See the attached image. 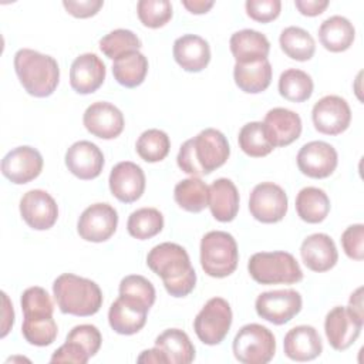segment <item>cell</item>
I'll return each mask as SVG.
<instances>
[{
	"instance_id": "obj_1",
	"label": "cell",
	"mask_w": 364,
	"mask_h": 364,
	"mask_svg": "<svg viewBox=\"0 0 364 364\" xmlns=\"http://www.w3.org/2000/svg\"><path fill=\"white\" fill-rule=\"evenodd\" d=\"M148 267L158 274L166 291L173 297H185L196 283V273L188 252L178 243H159L146 256Z\"/></svg>"
},
{
	"instance_id": "obj_2",
	"label": "cell",
	"mask_w": 364,
	"mask_h": 364,
	"mask_svg": "<svg viewBox=\"0 0 364 364\" xmlns=\"http://www.w3.org/2000/svg\"><path fill=\"white\" fill-rule=\"evenodd\" d=\"M229 155L230 146L226 136L215 128H206L182 144L176 162L185 173L199 178L220 168Z\"/></svg>"
},
{
	"instance_id": "obj_3",
	"label": "cell",
	"mask_w": 364,
	"mask_h": 364,
	"mask_svg": "<svg viewBox=\"0 0 364 364\" xmlns=\"http://www.w3.org/2000/svg\"><path fill=\"white\" fill-rule=\"evenodd\" d=\"M14 70L23 88L37 98L51 95L60 81L57 61L31 48H20L14 54Z\"/></svg>"
},
{
	"instance_id": "obj_4",
	"label": "cell",
	"mask_w": 364,
	"mask_h": 364,
	"mask_svg": "<svg viewBox=\"0 0 364 364\" xmlns=\"http://www.w3.org/2000/svg\"><path fill=\"white\" fill-rule=\"evenodd\" d=\"M53 293L61 313L88 317L102 306L100 286L85 277L73 273L60 274L53 283Z\"/></svg>"
},
{
	"instance_id": "obj_5",
	"label": "cell",
	"mask_w": 364,
	"mask_h": 364,
	"mask_svg": "<svg viewBox=\"0 0 364 364\" xmlns=\"http://www.w3.org/2000/svg\"><path fill=\"white\" fill-rule=\"evenodd\" d=\"M250 277L260 284H293L303 280L299 262L287 252H259L247 263Z\"/></svg>"
},
{
	"instance_id": "obj_6",
	"label": "cell",
	"mask_w": 364,
	"mask_h": 364,
	"mask_svg": "<svg viewBox=\"0 0 364 364\" xmlns=\"http://www.w3.org/2000/svg\"><path fill=\"white\" fill-rule=\"evenodd\" d=\"M239 262L235 237L223 230L208 232L200 240V266L203 272L216 279L230 276Z\"/></svg>"
},
{
	"instance_id": "obj_7",
	"label": "cell",
	"mask_w": 364,
	"mask_h": 364,
	"mask_svg": "<svg viewBox=\"0 0 364 364\" xmlns=\"http://www.w3.org/2000/svg\"><path fill=\"white\" fill-rule=\"evenodd\" d=\"M235 358L243 364H266L276 353L273 333L257 323L243 326L233 338Z\"/></svg>"
},
{
	"instance_id": "obj_8",
	"label": "cell",
	"mask_w": 364,
	"mask_h": 364,
	"mask_svg": "<svg viewBox=\"0 0 364 364\" xmlns=\"http://www.w3.org/2000/svg\"><path fill=\"white\" fill-rule=\"evenodd\" d=\"M232 309L222 297H212L193 320L198 338L206 346L220 344L232 326Z\"/></svg>"
},
{
	"instance_id": "obj_9",
	"label": "cell",
	"mask_w": 364,
	"mask_h": 364,
	"mask_svg": "<svg viewBox=\"0 0 364 364\" xmlns=\"http://www.w3.org/2000/svg\"><path fill=\"white\" fill-rule=\"evenodd\" d=\"M364 324V316L350 306L333 307L324 320V333L330 346L337 351H344L358 338Z\"/></svg>"
},
{
	"instance_id": "obj_10",
	"label": "cell",
	"mask_w": 364,
	"mask_h": 364,
	"mask_svg": "<svg viewBox=\"0 0 364 364\" xmlns=\"http://www.w3.org/2000/svg\"><path fill=\"white\" fill-rule=\"evenodd\" d=\"M301 304L303 301L299 291L293 289H283L260 293L256 299L255 309L257 316L263 320L282 326L300 313Z\"/></svg>"
},
{
	"instance_id": "obj_11",
	"label": "cell",
	"mask_w": 364,
	"mask_h": 364,
	"mask_svg": "<svg viewBox=\"0 0 364 364\" xmlns=\"http://www.w3.org/2000/svg\"><path fill=\"white\" fill-rule=\"evenodd\" d=\"M250 215L262 223L280 222L287 212V195L273 182L256 185L249 198Z\"/></svg>"
},
{
	"instance_id": "obj_12",
	"label": "cell",
	"mask_w": 364,
	"mask_h": 364,
	"mask_svg": "<svg viewBox=\"0 0 364 364\" xmlns=\"http://www.w3.org/2000/svg\"><path fill=\"white\" fill-rule=\"evenodd\" d=\"M118 213L109 203L88 206L77 222V232L87 242L101 243L108 240L117 230Z\"/></svg>"
},
{
	"instance_id": "obj_13",
	"label": "cell",
	"mask_w": 364,
	"mask_h": 364,
	"mask_svg": "<svg viewBox=\"0 0 364 364\" xmlns=\"http://www.w3.org/2000/svg\"><path fill=\"white\" fill-rule=\"evenodd\" d=\"M311 119L318 132L338 135L348 128L351 122V109L344 98L338 95H326L314 104Z\"/></svg>"
},
{
	"instance_id": "obj_14",
	"label": "cell",
	"mask_w": 364,
	"mask_h": 364,
	"mask_svg": "<svg viewBox=\"0 0 364 364\" xmlns=\"http://www.w3.org/2000/svg\"><path fill=\"white\" fill-rule=\"evenodd\" d=\"M296 159L300 172L314 179L330 176L338 164L337 151L333 145L324 141H311L304 144Z\"/></svg>"
},
{
	"instance_id": "obj_15",
	"label": "cell",
	"mask_w": 364,
	"mask_h": 364,
	"mask_svg": "<svg viewBox=\"0 0 364 364\" xmlns=\"http://www.w3.org/2000/svg\"><path fill=\"white\" fill-rule=\"evenodd\" d=\"M43 171L41 154L28 145L17 146L1 159V173L16 185L36 179Z\"/></svg>"
},
{
	"instance_id": "obj_16",
	"label": "cell",
	"mask_w": 364,
	"mask_h": 364,
	"mask_svg": "<svg viewBox=\"0 0 364 364\" xmlns=\"http://www.w3.org/2000/svg\"><path fill=\"white\" fill-rule=\"evenodd\" d=\"M23 220L36 230H47L58 218V206L54 198L43 189H31L20 199Z\"/></svg>"
},
{
	"instance_id": "obj_17",
	"label": "cell",
	"mask_w": 364,
	"mask_h": 364,
	"mask_svg": "<svg viewBox=\"0 0 364 364\" xmlns=\"http://www.w3.org/2000/svg\"><path fill=\"white\" fill-rule=\"evenodd\" d=\"M82 122L85 129L101 139H114L124 131V115L111 102L97 101L91 104L84 115Z\"/></svg>"
},
{
	"instance_id": "obj_18",
	"label": "cell",
	"mask_w": 364,
	"mask_h": 364,
	"mask_svg": "<svg viewBox=\"0 0 364 364\" xmlns=\"http://www.w3.org/2000/svg\"><path fill=\"white\" fill-rule=\"evenodd\" d=\"M108 183L111 193L119 202L132 203L145 191V175L139 165L131 161H122L111 169Z\"/></svg>"
},
{
	"instance_id": "obj_19",
	"label": "cell",
	"mask_w": 364,
	"mask_h": 364,
	"mask_svg": "<svg viewBox=\"0 0 364 364\" xmlns=\"http://www.w3.org/2000/svg\"><path fill=\"white\" fill-rule=\"evenodd\" d=\"M65 166L82 181L95 179L102 172L104 155L95 144L77 141L65 152Z\"/></svg>"
},
{
	"instance_id": "obj_20",
	"label": "cell",
	"mask_w": 364,
	"mask_h": 364,
	"mask_svg": "<svg viewBox=\"0 0 364 364\" xmlns=\"http://www.w3.org/2000/svg\"><path fill=\"white\" fill-rule=\"evenodd\" d=\"M105 80V64L94 53L78 55L70 68L71 88L78 94H92Z\"/></svg>"
},
{
	"instance_id": "obj_21",
	"label": "cell",
	"mask_w": 364,
	"mask_h": 364,
	"mask_svg": "<svg viewBox=\"0 0 364 364\" xmlns=\"http://www.w3.org/2000/svg\"><path fill=\"white\" fill-rule=\"evenodd\" d=\"M148 310L142 303L119 296L108 310V323L115 333L131 336L145 326Z\"/></svg>"
},
{
	"instance_id": "obj_22",
	"label": "cell",
	"mask_w": 364,
	"mask_h": 364,
	"mask_svg": "<svg viewBox=\"0 0 364 364\" xmlns=\"http://www.w3.org/2000/svg\"><path fill=\"white\" fill-rule=\"evenodd\" d=\"M263 125L266 135L274 148L290 145L301 134V119L299 114L287 108L277 107L267 111Z\"/></svg>"
},
{
	"instance_id": "obj_23",
	"label": "cell",
	"mask_w": 364,
	"mask_h": 364,
	"mask_svg": "<svg viewBox=\"0 0 364 364\" xmlns=\"http://www.w3.org/2000/svg\"><path fill=\"white\" fill-rule=\"evenodd\" d=\"M300 255L304 264L317 273L333 269L338 260L337 247L333 239L326 233L307 236L300 246Z\"/></svg>"
},
{
	"instance_id": "obj_24",
	"label": "cell",
	"mask_w": 364,
	"mask_h": 364,
	"mask_svg": "<svg viewBox=\"0 0 364 364\" xmlns=\"http://www.w3.org/2000/svg\"><path fill=\"white\" fill-rule=\"evenodd\" d=\"M173 58L188 73H199L210 61L208 41L196 34H183L173 43Z\"/></svg>"
},
{
	"instance_id": "obj_25",
	"label": "cell",
	"mask_w": 364,
	"mask_h": 364,
	"mask_svg": "<svg viewBox=\"0 0 364 364\" xmlns=\"http://www.w3.org/2000/svg\"><path fill=\"white\" fill-rule=\"evenodd\" d=\"M283 350L293 361H310L321 354L323 343L313 326H296L284 336Z\"/></svg>"
},
{
	"instance_id": "obj_26",
	"label": "cell",
	"mask_w": 364,
	"mask_h": 364,
	"mask_svg": "<svg viewBox=\"0 0 364 364\" xmlns=\"http://www.w3.org/2000/svg\"><path fill=\"white\" fill-rule=\"evenodd\" d=\"M208 206L212 216L219 222H232L239 212V192L228 178L212 182L208 193Z\"/></svg>"
},
{
	"instance_id": "obj_27",
	"label": "cell",
	"mask_w": 364,
	"mask_h": 364,
	"mask_svg": "<svg viewBox=\"0 0 364 364\" xmlns=\"http://www.w3.org/2000/svg\"><path fill=\"white\" fill-rule=\"evenodd\" d=\"M229 47L237 64H249L264 60L270 51V43L267 37L252 28L233 33L229 41Z\"/></svg>"
},
{
	"instance_id": "obj_28",
	"label": "cell",
	"mask_w": 364,
	"mask_h": 364,
	"mask_svg": "<svg viewBox=\"0 0 364 364\" xmlns=\"http://www.w3.org/2000/svg\"><path fill=\"white\" fill-rule=\"evenodd\" d=\"M355 37V28L351 21L343 16H331L318 27L321 46L331 53H341L351 47Z\"/></svg>"
},
{
	"instance_id": "obj_29",
	"label": "cell",
	"mask_w": 364,
	"mask_h": 364,
	"mask_svg": "<svg viewBox=\"0 0 364 364\" xmlns=\"http://www.w3.org/2000/svg\"><path fill=\"white\" fill-rule=\"evenodd\" d=\"M233 78L243 92L259 94L270 85L272 65L267 58L249 64L236 63L233 68Z\"/></svg>"
},
{
	"instance_id": "obj_30",
	"label": "cell",
	"mask_w": 364,
	"mask_h": 364,
	"mask_svg": "<svg viewBox=\"0 0 364 364\" xmlns=\"http://www.w3.org/2000/svg\"><path fill=\"white\" fill-rule=\"evenodd\" d=\"M158 347L171 364H189L195 360V347L188 334L179 328H168L155 338Z\"/></svg>"
},
{
	"instance_id": "obj_31",
	"label": "cell",
	"mask_w": 364,
	"mask_h": 364,
	"mask_svg": "<svg viewBox=\"0 0 364 364\" xmlns=\"http://www.w3.org/2000/svg\"><path fill=\"white\" fill-rule=\"evenodd\" d=\"M148 73V60L139 51H129L114 60L112 75L118 84L127 88L141 85Z\"/></svg>"
},
{
	"instance_id": "obj_32",
	"label": "cell",
	"mask_w": 364,
	"mask_h": 364,
	"mask_svg": "<svg viewBox=\"0 0 364 364\" xmlns=\"http://www.w3.org/2000/svg\"><path fill=\"white\" fill-rule=\"evenodd\" d=\"M296 210L301 220L307 223H320L330 212V199L323 189L307 186L296 196Z\"/></svg>"
},
{
	"instance_id": "obj_33",
	"label": "cell",
	"mask_w": 364,
	"mask_h": 364,
	"mask_svg": "<svg viewBox=\"0 0 364 364\" xmlns=\"http://www.w3.org/2000/svg\"><path fill=\"white\" fill-rule=\"evenodd\" d=\"M209 186L200 179L191 176L176 183L173 189L175 202L186 212L199 213L208 206Z\"/></svg>"
},
{
	"instance_id": "obj_34",
	"label": "cell",
	"mask_w": 364,
	"mask_h": 364,
	"mask_svg": "<svg viewBox=\"0 0 364 364\" xmlns=\"http://www.w3.org/2000/svg\"><path fill=\"white\" fill-rule=\"evenodd\" d=\"M283 53L296 61H307L314 55L316 43L309 31L301 27H286L279 37Z\"/></svg>"
},
{
	"instance_id": "obj_35",
	"label": "cell",
	"mask_w": 364,
	"mask_h": 364,
	"mask_svg": "<svg viewBox=\"0 0 364 364\" xmlns=\"http://www.w3.org/2000/svg\"><path fill=\"white\" fill-rule=\"evenodd\" d=\"M311 77L297 68H289L280 74L279 92L283 98L293 102L307 101L313 94Z\"/></svg>"
},
{
	"instance_id": "obj_36",
	"label": "cell",
	"mask_w": 364,
	"mask_h": 364,
	"mask_svg": "<svg viewBox=\"0 0 364 364\" xmlns=\"http://www.w3.org/2000/svg\"><path fill=\"white\" fill-rule=\"evenodd\" d=\"M164 228V216L155 208H141L134 210L127 222L128 233L139 240L156 236Z\"/></svg>"
},
{
	"instance_id": "obj_37",
	"label": "cell",
	"mask_w": 364,
	"mask_h": 364,
	"mask_svg": "<svg viewBox=\"0 0 364 364\" xmlns=\"http://www.w3.org/2000/svg\"><path fill=\"white\" fill-rule=\"evenodd\" d=\"M237 142L240 149L252 158L266 156L274 149L266 135L263 122L259 121L245 124L239 131Z\"/></svg>"
},
{
	"instance_id": "obj_38",
	"label": "cell",
	"mask_w": 364,
	"mask_h": 364,
	"mask_svg": "<svg viewBox=\"0 0 364 364\" xmlns=\"http://www.w3.org/2000/svg\"><path fill=\"white\" fill-rule=\"evenodd\" d=\"M171 148V141L166 132L151 128L144 131L135 144L136 154L144 159L145 162H159L166 158L169 154Z\"/></svg>"
},
{
	"instance_id": "obj_39",
	"label": "cell",
	"mask_w": 364,
	"mask_h": 364,
	"mask_svg": "<svg viewBox=\"0 0 364 364\" xmlns=\"http://www.w3.org/2000/svg\"><path fill=\"white\" fill-rule=\"evenodd\" d=\"M141 46L138 36L127 28H117L100 40V50L111 60L129 51H138Z\"/></svg>"
},
{
	"instance_id": "obj_40",
	"label": "cell",
	"mask_w": 364,
	"mask_h": 364,
	"mask_svg": "<svg viewBox=\"0 0 364 364\" xmlns=\"http://www.w3.org/2000/svg\"><path fill=\"white\" fill-rule=\"evenodd\" d=\"M57 333L58 328L53 316L41 318H24L21 326V334L26 341L37 347H46L53 344Z\"/></svg>"
},
{
	"instance_id": "obj_41",
	"label": "cell",
	"mask_w": 364,
	"mask_h": 364,
	"mask_svg": "<svg viewBox=\"0 0 364 364\" xmlns=\"http://www.w3.org/2000/svg\"><path fill=\"white\" fill-rule=\"evenodd\" d=\"M20 303L24 318L51 317L54 311V306L48 293L38 286H33L24 290Z\"/></svg>"
},
{
	"instance_id": "obj_42",
	"label": "cell",
	"mask_w": 364,
	"mask_h": 364,
	"mask_svg": "<svg viewBox=\"0 0 364 364\" xmlns=\"http://www.w3.org/2000/svg\"><path fill=\"white\" fill-rule=\"evenodd\" d=\"M136 13L145 27L159 28L172 18V4L168 0H139Z\"/></svg>"
},
{
	"instance_id": "obj_43",
	"label": "cell",
	"mask_w": 364,
	"mask_h": 364,
	"mask_svg": "<svg viewBox=\"0 0 364 364\" xmlns=\"http://www.w3.org/2000/svg\"><path fill=\"white\" fill-rule=\"evenodd\" d=\"M119 296L134 299L151 309L155 303L156 293L154 284L148 279L139 274H129L125 276L119 283Z\"/></svg>"
},
{
	"instance_id": "obj_44",
	"label": "cell",
	"mask_w": 364,
	"mask_h": 364,
	"mask_svg": "<svg viewBox=\"0 0 364 364\" xmlns=\"http://www.w3.org/2000/svg\"><path fill=\"white\" fill-rule=\"evenodd\" d=\"M70 341L78 343L90 357L95 355L101 347L102 337L100 330L92 324H80L71 328V331L67 334V338Z\"/></svg>"
},
{
	"instance_id": "obj_45",
	"label": "cell",
	"mask_w": 364,
	"mask_h": 364,
	"mask_svg": "<svg viewBox=\"0 0 364 364\" xmlns=\"http://www.w3.org/2000/svg\"><path fill=\"white\" fill-rule=\"evenodd\" d=\"M341 245L344 253L353 260H363L364 257V226L361 223L348 226L341 235Z\"/></svg>"
},
{
	"instance_id": "obj_46",
	"label": "cell",
	"mask_w": 364,
	"mask_h": 364,
	"mask_svg": "<svg viewBox=\"0 0 364 364\" xmlns=\"http://www.w3.org/2000/svg\"><path fill=\"white\" fill-rule=\"evenodd\" d=\"M247 16L259 23H269L279 17L282 10L280 0H247L246 4Z\"/></svg>"
},
{
	"instance_id": "obj_47",
	"label": "cell",
	"mask_w": 364,
	"mask_h": 364,
	"mask_svg": "<svg viewBox=\"0 0 364 364\" xmlns=\"http://www.w3.org/2000/svg\"><path fill=\"white\" fill-rule=\"evenodd\" d=\"M91 357L88 353L75 341L65 340V343L57 348L50 361L51 363H74V364H85Z\"/></svg>"
},
{
	"instance_id": "obj_48",
	"label": "cell",
	"mask_w": 364,
	"mask_h": 364,
	"mask_svg": "<svg viewBox=\"0 0 364 364\" xmlns=\"http://www.w3.org/2000/svg\"><path fill=\"white\" fill-rule=\"evenodd\" d=\"M64 9L77 18H88L95 16L104 6L102 0H64Z\"/></svg>"
},
{
	"instance_id": "obj_49",
	"label": "cell",
	"mask_w": 364,
	"mask_h": 364,
	"mask_svg": "<svg viewBox=\"0 0 364 364\" xmlns=\"http://www.w3.org/2000/svg\"><path fill=\"white\" fill-rule=\"evenodd\" d=\"M294 6L303 16L314 17L321 14L328 7V1L327 0H294Z\"/></svg>"
},
{
	"instance_id": "obj_50",
	"label": "cell",
	"mask_w": 364,
	"mask_h": 364,
	"mask_svg": "<svg viewBox=\"0 0 364 364\" xmlns=\"http://www.w3.org/2000/svg\"><path fill=\"white\" fill-rule=\"evenodd\" d=\"M138 363H146V364H151V363H155V364H168V360L165 357V354L158 348V347H154L151 350H144L139 357L136 358Z\"/></svg>"
},
{
	"instance_id": "obj_51",
	"label": "cell",
	"mask_w": 364,
	"mask_h": 364,
	"mask_svg": "<svg viewBox=\"0 0 364 364\" xmlns=\"http://www.w3.org/2000/svg\"><path fill=\"white\" fill-rule=\"evenodd\" d=\"M3 296V301H4V309H3V331H1V337H6L7 333L10 331V328L13 327L14 323V311H13V306L9 303V297L6 293H1Z\"/></svg>"
},
{
	"instance_id": "obj_52",
	"label": "cell",
	"mask_w": 364,
	"mask_h": 364,
	"mask_svg": "<svg viewBox=\"0 0 364 364\" xmlns=\"http://www.w3.org/2000/svg\"><path fill=\"white\" fill-rule=\"evenodd\" d=\"M183 7L193 13V14H203L208 13L213 7V1H205V0H182Z\"/></svg>"
},
{
	"instance_id": "obj_53",
	"label": "cell",
	"mask_w": 364,
	"mask_h": 364,
	"mask_svg": "<svg viewBox=\"0 0 364 364\" xmlns=\"http://www.w3.org/2000/svg\"><path fill=\"white\" fill-rule=\"evenodd\" d=\"M361 293H363V289L361 287H358L353 294H351V297H350V307L351 309H354L357 313H360V314H363V296H361ZM364 316V314H363Z\"/></svg>"
}]
</instances>
